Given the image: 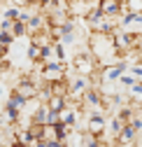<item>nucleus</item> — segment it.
<instances>
[{"mask_svg": "<svg viewBox=\"0 0 142 147\" xmlns=\"http://www.w3.org/2000/svg\"><path fill=\"white\" fill-rule=\"evenodd\" d=\"M0 147H14V145H0Z\"/></svg>", "mask_w": 142, "mask_h": 147, "instance_id": "21", "label": "nucleus"}, {"mask_svg": "<svg viewBox=\"0 0 142 147\" xmlns=\"http://www.w3.org/2000/svg\"><path fill=\"white\" fill-rule=\"evenodd\" d=\"M135 82H137V80H135L133 75H123V77L119 80V84H123V86H128V89H131V86H133Z\"/></svg>", "mask_w": 142, "mask_h": 147, "instance_id": "18", "label": "nucleus"}, {"mask_svg": "<svg viewBox=\"0 0 142 147\" xmlns=\"http://www.w3.org/2000/svg\"><path fill=\"white\" fill-rule=\"evenodd\" d=\"M137 147H140V145H137Z\"/></svg>", "mask_w": 142, "mask_h": 147, "instance_id": "23", "label": "nucleus"}, {"mask_svg": "<svg viewBox=\"0 0 142 147\" xmlns=\"http://www.w3.org/2000/svg\"><path fill=\"white\" fill-rule=\"evenodd\" d=\"M121 5H123V0H100V3H98V9H100L102 16L119 19V16H121Z\"/></svg>", "mask_w": 142, "mask_h": 147, "instance_id": "6", "label": "nucleus"}, {"mask_svg": "<svg viewBox=\"0 0 142 147\" xmlns=\"http://www.w3.org/2000/svg\"><path fill=\"white\" fill-rule=\"evenodd\" d=\"M9 33L14 35V38H26V35H28V26H26L23 21H14Z\"/></svg>", "mask_w": 142, "mask_h": 147, "instance_id": "13", "label": "nucleus"}, {"mask_svg": "<svg viewBox=\"0 0 142 147\" xmlns=\"http://www.w3.org/2000/svg\"><path fill=\"white\" fill-rule=\"evenodd\" d=\"M131 124H133V128L137 131V136H140V133H142V117H135V119H133Z\"/></svg>", "mask_w": 142, "mask_h": 147, "instance_id": "20", "label": "nucleus"}, {"mask_svg": "<svg viewBox=\"0 0 142 147\" xmlns=\"http://www.w3.org/2000/svg\"><path fill=\"white\" fill-rule=\"evenodd\" d=\"M72 72L82 77H93L96 72H100V63L96 61V56L91 51H77L75 59H72Z\"/></svg>", "mask_w": 142, "mask_h": 147, "instance_id": "1", "label": "nucleus"}, {"mask_svg": "<svg viewBox=\"0 0 142 147\" xmlns=\"http://www.w3.org/2000/svg\"><path fill=\"white\" fill-rule=\"evenodd\" d=\"M47 117H49V107H47V105H40L38 112L33 115L30 124H47Z\"/></svg>", "mask_w": 142, "mask_h": 147, "instance_id": "12", "label": "nucleus"}, {"mask_svg": "<svg viewBox=\"0 0 142 147\" xmlns=\"http://www.w3.org/2000/svg\"><path fill=\"white\" fill-rule=\"evenodd\" d=\"M84 131L91 133V136H98V138L105 136L107 133V119H105V115H88Z\"/></svg>", "mask_w": 142, "mask_h": 147, "instance_id": "4", "label": "nucleus"}, {"mask_svg": "<svg viewBox=\"0 0 142 147\" xmlns=\"http://www.w3.org/2000/svg\"><path fill=\"white\" fill-rule=\"evenodd\" d=\"M131 72H133V77H135L137 82H142V63H133Z\"/></svg>", "mask_w": 142, "mask_h": 147, "instance_id": "17", "label": "nucleus"}, {"mask_svg": "<svg viewBox=\"0 0 142 147\" xmlns=\"http://www.w3.org/2000/svg\"><path fill=\"white\" fill-rule=\"evenodd\" d=\"M28 59H30L33 63L42 61V47H38V45H30V47H28Z\"/></svg>", "mask_w": 142, "mask_h": 147, "instance_id": "14", "label": "nucleus"}, {"mask_svg": "<svg viewBox=\"0 0 142 147\" xmlns=\"http://www.w3.org/2000/svg\"><path fill=\"white\" fill-rule=\"evenodd\" d=\"M135 138H137V131L133 128V124H126V126H123V131H121V136L117 138L114 145H123V147H128V145L135 142Z\"/></svg>", "mask_w": 142, "mask_h": 147, "instance_id": "7", "label": "nucleus"}, {"mask_svg": "<svg viewBox=\"0 0 142 147\" xmlns=\"http://www.w3.org/2000/svg\"><path fill=\"white\" fill-rule=\"evenodd\" d=\"M14 40H16V38H14L12 33H7V30H0V45H3V47H9Z\"/></svg>", "mask_w": 142, "mask_h": 147, "instance_id": "15", "label": "nucleus"}, {"mask_svg": "<svg viewBox=\"0 0 142 147\" xmlns=\"http://www.w3.org/2000/svg\"><path fill=\"white\" fill-rule=\"evenodd\" d=\"M68 63L63 61V63H44V68H42V72H40V80L44 82V84H54V82H63L68 75Z\"/></svg>", "mask_w": 142, "mask_h": 147, "instance_id": "2", "label": "nucleus"}, {"mask_svg": "<svg viewBox=\"0 0 142 147\" xmlns=\"http://www.w3.org/2000/svg\"><path fill=\"white\" fill-rule=\"evenodd\" d=\"M7 103H12L14 107H19V110H23V107L28 105V100H26V98H23V96H21L16 89H12V91H9V98H7Z\"/></svg>", "mask_w": 142, "mask_h": 147, "instance_id": "11", "label": "nucleus"}, {"mask_svg": "<svg viewBox=\"0 0 142 147\" xmlns=\"http://www.w3.org/2000/svg\"><path fill=\"white\" fill-rule=\"evenodd\" d=\"M79 142H82V147H107L98 136H91V133H86V131L79 136Z\"/></svg>", "mask_w": 142, "mask_h": 147, "instance_id": "9", "label": "nucleus"}, {"mask_svg": "<svg viewBox=\"0 0 142 147\" xmlns=\"http://www.w3.org/2000/svg\"><path fill=\"white\" fill-rule=\"evenodd\" d=\"M61 121V112H51V110H49V117H47V124L49 126H56Z\"/></svg>", "mask_w": 142, "mask_h": 147, "instance_id": "16", "label": "nucleus"}, {"mask_svg": "<svg viewBox=\"0 0 142 147\" xmlns=\"http://www.w3.org/2000/svg\"><path fill=\"white\" fill-rule=\"evenodd\" d=\"M126 68H128L126 61H119V63H114V65H107V68L100 70V80H102V82H119V80L123 77V72H126Z\"/></svg>", "mask_w": 142, "mask_h": 147, "instance_id": "5", "label": "nucleus"}, {"mask_svg": "<svg viewBox=\"0 0 142 147\" xmlns=\"http://www.w3.org/2000/svg\"><path fill=\"white\" fill-rule=\"evenodd\" d=\"M12 24H14V21L3 19V16H0V30H7V33H9V30H12Z\"/></svg>", "mask_w": 142, "mask_h": 147, "instance_id": "19", "label": "nucleus"}, {"mask_svg": "<svg viewBox=\"0 0 142 147\" xmlns=\"http://www.w3.org/2000/svg\"><path fill=\"white\" fill-rule=\"evenodd\" d=\"M123 126H126V124H123V121H121L117 115L110 119V124H107V131H110V140H112V142H117V138H119V136H121V131H123Z\"/></svg>", "mask_w": 142, "mask_h": 147, "instance_id": "8", "label": "nucleus"}, {"mask_svg": "<svg viewBox=\"0 0 142 147\" xmlns=\"http://www.w3.org/2000/svg\"><path fill=\"white\" fill-rule=\"evenodd\" d=\"M19 94L26 98V100H35V98H40V84L35 82L33 77H19V82H16V86H14Z\"/></svg>", "mask_w": 142, "mask_h": 147, "instance_id": "3", "label": "nucleus"}, {"mask_svg": "<svg viewBox=\"0 0 142 147\" xmlns=\"http://www.w3.org/2000/svg\"><path fill=\"white\" fill-rule=\"evenodd\" d=\"M140 117H142V107H140Z\"/></svg>", "mask_w": 142, "mask_h": 147, "instance_id": "22", "label": "nucleus"}, {"mask_svg": "<svg viewBox=\"0 0 142 147\" xmlns=\"http://www.w3.org/2000/svg\"><path fill=\"white\" fill-rule=\"evenodd\" d=\"M47 107L51 110V112H63V110L68 107V98H63V96H51V98L47 100Z\"/></svg>", "mask_w": 142, "mask_h": 147, "instance_id": "10", "label": "nucleus"}]
</instances>
